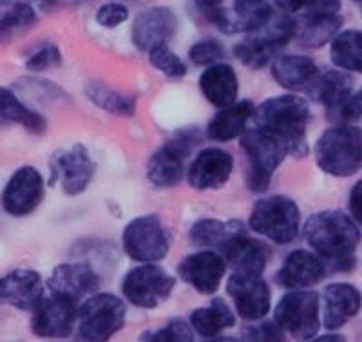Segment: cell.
Instances as JSON below:
<instances>
[{
  "label": "cell",
  "instance_id": "1",
  "mask_svg": "<svg viewBox=\"0 0 362 342\" xmlns=\"http://www.w3.org/2000/svg\"><path fill=\"white\" fill-rule=\"evenodd\" d=\"M305 240L326 264V270L351 272L355 269L361 232L344 212L322 211L310 216L305 223Z\"/></svg>",
  "mask_w": 362,
  "mask_h": 342
},
{
  "label": "cell",
  "instance_id": "2",
  "mask_svg": "<svg viewBox=\"0 0 362 342\" xmlns=\"http://www.w3.org/2000/svg\"><path fill=\"white\" fill-rule=\"evenodd\" d=\"M255 127L263 129L288 148V154L306 156V129L310 124V107L306 100L297 95H283L268 98L255 107Z\"/></svg>",
  "mask_w": 362,
  "mask_h": 342
},
{
  "label": "cell",
  "instance_id": "3",
  "mask_svg": "<svg viewBox=\"0 0 362 342\" xmlns=\"http://www.w3.org/2000/svg\"><path fill=\"white\" fill-rule=\"evenodd\" d=\"M315 161L329 176L348 177L362 169V131L337 125L321 134L315 143Z\"/></svg>",
  "mask_w": 362,
  "mask_h": 342
},
{
  "label": "cell",
  "instance_id": "4",
  "mask_svg": "<svg viewBox=\"0 0 362 342\" xmlns=\"http://www.w3.org/2000/svg\"><path fill=\"white\" fill-rule=\"evenodd\" d=\"M300 211L286 196H270L255 203L250 212V228L277 244L292 243L299 234Z\"/></svg>",
  "mask_w": 362,
  "mask_h": 342
},
{
  "label": "cell",
  "instance_id": "5",
  "mask_svg": "<svg viewBox=\"0 0 362 342\" xmlns=\"http://www.w3.org/2000/svg\"><path fill=\"white\" fill-rule=\"evenodd\" d=\"M241 147L248 160L247 183L254 192H264L272 182L277 167L284 161L288 148L283 141L264 132L263 129H248L241 136Z\"/></svg>",
  "mask_w": 362,
  "mask_h": 342
},
{
  "label": "cell",
  "instance_id": "6",
  "mask_svg": "<svg viewBox=\"0 0 362 342\" xmlns=\"http://www.w3.org/2000/svg\"><path fill=\"white\" fill-rule=\"evenodd\" d=\"M296 37V20L286 13L274 17L261 31L234 46V57L252 69H261L279 57V51Z\"/></svg>",
  "mask_w": 362,
  "mask_h": 342
},
{
  "label": "cell",
  "instance_id": "7",
  "mask_svg": "<svg viewBox=\"0 0 362 342\" xmlns=\"http://www.w3.org/2000/svg\"><path fill=\"white\" fill-rule=\"evenodd\" d=\"M125 324V305L111 293L89 297L78 312V331L87 342H107Z\"/></svg>",
  "mask_w": 362,
  "mask_h": 342
},
{
  "label": "cell",
  "instance_id": "8",
  "mask_svg": "<svg viewBox=\"0 0 362 342\" xmlns=\"http://www.w3.org/2000/svg\"><path fill=\"white\" fill-rule=\"evenodd\" d=\"M341 0H313L296 20V40L303 47L319 49L334 40L342 28Z\"/></svg>",
  "mask_w": 362,
  "mask_h": 342
},
{
  "label": "cell",
  "instance_id": "9",
  "mask_svg": "<svg viewBox=\"0 0 362 342\" xmlns=\"http://www.w3.org/2000/svg\"><path fill=\"white\" fill-rule=\"evenodd\" d=\"M124 250L132 261L138 263H156L169 254V234L154 214L140 216L127 223L122 234Z\"/></svg>",
  "mask_w": 362,
  "mask_h": 342
},
{
  "label": "cell",
  "instance_id": "10",
  "mask_svg": "<svg viewBox=\"0 0 362 342\" xmlns=\"http://www.w3.org/2000/svg\"><path fill=\"white\" fill-rule=\"evenodd\" d=\"M176 281L169 272L154 263H144L132 269L122 281V292L131 305L153 309L167 301Z\"/></svg>",
  "mask_w": 362,
  "mask_h": 342
},
{
  "label": "cell",
  "instance_id": "11",
  "mask_svg": "<svg viewBox=\"0 0 362 342\" xmlns=\"http://www.w3.org/2000/svg\"><path fill=\"white\" fill-rule=\"evenodd\" d=\"M276 322L296 341H310L319 331V295L293 290L277 302Z\"/></svg>",
  "mask_w": 362,
  "mask_h": 342
},
{
  "label": "cell",
  "instance_id": "12",
  "mask_svg": "<svg viewBox=\"0 0 362 342\" xmlns=\"http://www.w3.org/2000/svg\"><path fill=\"white\" fill-rule=\"evenodd\" d=\"M198 141V134L183 131L177 132L173 140H169L161 148H158L147 161V179L154 187L170 189L176 187L183 177V163L189 156L192 147Z\"/></svg>",
  "mask_w": 362,
  "mask_h": 342
},
{
  "label": "cell",
  "instance_id": "13",
  "mask_svg": "<svg viewBox=\"0 0 362 342\" xmlns=\"http://www.w3.org/2000/svg\"><path fill=\"white\" fill-rule=\"evenodd\" d=\"M78 302L69 297L51 293L42 297L31 317V330L37 337L66 338L73 334L74 322L78 321Z\"/></svg>",
  "mask_w": 362,
  "mask_h": 342
},
{
  "label": "cell",
  "instance_id": "14",
  "mask_svg": "<svg viewBox=\"0 0 362 342\" xmlns=\"http://www.w3.org/2000/svg\"><path fill=\"white\" fill-rule=\"evenodd\" d=\"M49 167L51 183H58L67 196H78L86 192L95 177V163L90 160L89 151L82 143L54 154Z\"/></svg>",
  "mask_w": 362,
  "mask_h": 342
},
{
  "label": "cell",
  "instance_id": "15",
  "mask_svg": "<svg viewBox=\"0 0 362 342\" xmlns=\"http://www.w3.org/2000/svg\"><path fill=\"white\" fill-rule=\"evenodd\" d=\"M44 199V177L35 167H21L13 172L2 192V208L13 218L33 214Z\"/></svg>",
  "mask_w": 362,
  "mask_h": 342
},
{
  "label": "cell",
  "instance_id": "16",
  "mask_svg": "<svg viewBox=\"0 0 362 342\" xmlns=\"http://www.w3.org/2000/svg\"><path fill=\"white\" fill-rule=\"evenodd\" d=\"M274 18L268 0H234V8H219L206 20L226 35L257 33Z\"/></svg>",
  "mask_w": 362,
  "mask_h": 342
},
{
  "label": "cell",
  "instance_id": "17",
  "mask_svg": "<svg viewBox=\"0 0 362 342\" xmlns=\"http://www.w3.org/2000/svg\"><path fill=\"white\" fill-rule=\"evenodd\" d=\"M226 292L232 297L239 317L259 321L270 312V288L261 276L232 273L226 281Z\"/></svg>",
  "mask_w": 362,
  "mask_h": 342
},
{
  "label": "cell",
  "instance_id": "18",
  "mask_svg": "<svg viewBox=\"0 0 362 342\" xmlns=\"http://www.w3.org/2000/svg\"><path fill=\"white\" fill-rule=\"evenodd\" d=\"M177 273L196 292L210 295L218 292L221 286V281L226 273V261L218 252H196L177 264Z\"/></svg>",
  "mask_w": 362,
  "mask_h": 342
},
{
  "label": "cell",
  "instance_id": "19",
  "mask_svg": "<svg viewBox=\"0 0 362 342\" xmlns=\"http://www.w3.org/2000/svg\"><path fill=\"white\" fill-rule=\"evenodd\" d=\"M234 170V158L225 148H203L189 169V183L196 190H218L228 183Z\"/></svg>",
  "mask_w": 362,
  "mask_h": 342
},
{
  "label": "cell",
  "instance_id": "20",
  "mask_svg": "<svg viewBox=\"0 0 362 342\" xmlns=\"http://www.w3.org/2000/svg\"><path fill=\"white\" fill-rule=\"evenodd\" d=\"M177 18L173 9L156 6L141 11L132 25V42L141 51H151L158 46H167L174 37Z\"/></svg>",
  "mask_w": 362,
  "mask_h": 342
},
{
  "label": "cell",
  "instance_id": "21",
  "mask_svg": "<svg viewBox=\"0 0 362 342\" xmlns=\"http://www.w3.org/2000/svg\"><path fill=\"white\" fill-rule=\"evenodd\" d=\"M100 286V277L86 263H64L58 264L47 281L51 293L69 297L80 302L83 297L93 295Z\"/></svg>",
  "mask_w": 362,
  "mask_h": 342
},
{
  "label": "cell",
  "instance_id": "22",
  "mask_svg": "<svg viewBox=\"0 0 362 342\" xmlns=\"http://www.w3.org/2000/svg\"><path fill=\"white\" fill-rule=\"evenodd\" d=\"M219 250L226 264L232 266L234 273H245V276H263L268 257H270L267 244L252 240L247 232L228 240Z\"/></svg>",
  "mask_w": 362,
  "mask_h": 342
},
{
  "label": "cell",
  "instance_id": "23",
  "mask_svg": "<svg viewBox=\"0 0 362 342\" xmlns=\"http://www.w3.org/2000/svg\"><path fill=\"white\" fill-rule=\"evenodd\" d=\"M42 279L35 270L17 269L0 277V306L17 309H35L42 299Z\"/></svg>",
  "mask_w": 362,
  "mask_h": 342
},
{
  "label": "cell",
  "instance_id": "24",
  "mask_svg": "<svg viewBox=\"0 0 362 342\" xmlns=\"http://www.w3.org/2000/svg\"><path fill=\"white\" fill-rule=\"evenodd\" d=\"M326 276V264L313 252L293 250L277 270V285L290 290L310 288Z\"/></svg>",
  "mask_w": 362,
  "mask_h": 342
},
{
  "label": "cell",
  "instance_id": "25",
  "mask_svg": "<svg viewBox=\"0 0 362 342\" xmlns=\"http://www.w3.org/2000/svg\"><path fill=\"white\" fill-rule=\"evenodd\" d=\"M310 98L325 105L334 116L354 96V80L342 71L326 69L319 73L306 89Z\"/></svg>",
  "mask_w": 362,
  "mask_h": 342
},
{
  "label": "cell",
  "instance_id": "26",
  "mask_svg": "<svg viewBox=\"0 0 362 342\" xmlns=\"http://www.w3.org/2000/svg\"><path fill=\"white\" fill-rule=\"evenodd\" d=\"M325 326L328 330H339L358 314L362 295L354 285L334 283L325 288Z\"/></svg>",
  "mask_w": 362,
  "mask_h": 342
},
{
  "label": "cell",
  "instance_id": "27",
  "mask_svg": "<svg viewBox=\"0 0 362 342\" xmlns=\"http://www.w3.org/2000/svg\"><path fill=\"white\" fill-rule=\"evenodd\" d=\"M202 93L212 105L223 109L235 103L239 93V80L234 67L228 64H214L203 71L199 78Z\"/></svg>",
  "mask_w": 362,
  "mask_h": 342
},
{
  "label": "cell",
  "instance_id": "28",
  "mask_svg": "<svg viewBox=\"0 0 362 342\" xmlns=\"http://www.w3.org/2000/svg\"><path fill=\"white\" fill-rule=\"evenodd\" d=\"M319 69L305 54H279L272 64V76L288 91H306Z\"/></svg>",
  "mask_w": 362,
  "mask_h": 342
},
{
  "label": "cell",
  "instance_id": "29",
  "mask_svg": "<svg viewBox=\"0 0 362 342\" xmlns=\"http://www.w3.org/2000/svg\"><path fill=\"white\" fill-rule=\"evenodd\" d=\"M254 103L235 102L228 107H223L218 114L206 125V134L214 141H232L235 138L243 136L247 132V124L254 118Z\"/></svg>",
  "mask_w": 362,
  "mask_h": 342
},
{
  "label": "cell",
  "instance_id": "30",
  "mask_svg": "<svg viewBox=\"0 0 362 342\" xmlns=\"http://www.w3.org/2000/svg\"><path fill=\"white\" fill-rule=\"evenodd\" d=\"M11 124L22 125L25 131L33 134H42L47 127L44 116L38 114L37 111H31L13 91L0 87V127Z\"/></svg>",
  "mask_w": 362,
  "mask_h": 342
},
{
  "label": "cell",
  "instance_id": "31",
  "mask_svg": "<svg viewBox=\"0 0 362 342\" xmlns=\"http://www.w3.org/2000/svg\"><path fill=\"white\" fill-rule=\"evenodd\" d=\"M245 234L243 223L238 219L221 221V219H199L190 228V241L199 247L221 248L228 240Z\"/></svg>",
  "mask_w": 362,
  "mask_h": 342
},
{
  "label": "cell",
  "instance_id": "32",
  "mask_svg": "<svg viewBox=\"0 0 362 342\" xmlns=\"http://www.w3.org/2000/svg\"><path fill=\"white\" fill-rule=\"evenodd\" d=\"M235 324V315L223 299L210 301L205 308H198L190 314V326L203 337H216L221 330Z\"/></svg>",
  "mask_w": 362,
  "mask_h": 342
},
{
  "label": "cell",
  "instance_id": "33",
  "mask_svg": "<svg viewBox=\"0 0 362 342\" xmlns=\"http://www.w3.org/2000/svg\"><path fill=\"white\" fill-rule=\"evenodd\" d=\"M332 62L344 71L362 74V31L346 29L332 40Z\"/></svg>",
  "mask_w": 362,
  "mask_h": 342
},
{
  "label": "cell",
  "instance_id": "34",
  "mask_svg": "<svg viewBox=\"0 0 362 342\" xmlns=\"http://www.w3.org/2000/svg\"><path fill=\"white\" fill-rule=\"evenodd\" d=\"M86 95L95 105H98L103 111L112 112V114L132 116L136 111V100L132 96L115 91L111 87L102 86V83H90V86H87Z\"/></svg>",
  "mask_w": 362,
  "mask_h": 342
},
{
  "label": "cell",
  "instance_id": "35",
  "mask_svg": "<svg viewBox=\"0 0 362 342\" xmlns=\"http://www.w3.org/2000/svg\"><path fill=\"white\" fill-rule=\"evenodd\" d=\"M148 62L170 78H181L187 74L185 62L169 46H158L148 51Z\"/></svg>",
  "mask_w": 362,
  "mask_h": 342
},
{
  "label": "cell",
  "instance_id": "36",
  "mask_svg": "<svg viewBox=\"0 0 362 342\" xmlns=\"http://www.w3.org/2000/svg\"><path fill=\"white\" fill-rule=\"evenodd\" d=\"M138 342H194V337L189 324L180 319H174L158 330H147L141 334Z\"/></svg>",
  "mask_w": 362,
  "mask_h": 342
},
{
  "label": "cell",
  "instance_id": "37",
  "mask_svg": "<svg viewBox=\"0 0 362 342\" xmlns=\"http://www.w3.org/2000/svg\"><path fill=\"white\" fill-rule=\"evenodd\" d=\"M37 20V13L29 2H15L6 13L0 15V31L28 28Z\"/></svg>",
  "mask_w": 362,
  "mask_h": 342
},
{
  "label": "cell",
  "instance_id": "38",
  "mask_svg": "<svg viewBox=\"0 0 362 342\" xmlns=\"http://www.w3.org/2000/svg\"><path fill=\"white\" fill-rule=\"evenodd\" d=\"M225 57V47L218 40H202L189 49L190 62L196 66L210 67Z\"/></svg>",
  "mask_w": 362,
  "mask_h": 342
},
{
  "label": "cell",
  "instance_id": "39",
  "mask_svg": "<svg viewBox=\"0 0 362 342\" xmlns=\"http://www.w3.org/2000/svg\"><path fill=\"white\" fill-rule=\"evenodd\" d=\"M60 64H62V54H60L58 47L53 46V44H44L25 60V67L29 71H33V73L53 69V67H58Z\"/></svg>",
  "mask_w": 362,
  "mask_h": 342
},
{
  "label": "cell",
  "instance_id": "40",
  "mask_svg": "<svg viewBox=\"0 0 362 342\" xmlns=\"http://www.w3.org/2000/svg\"><path fill=\"white\" fill-rule=\"evenodd\" d=\"M127 20L129 9L122 2H107V4L100 6L98 11H96V22L107 29L118 28Z\"/></svg>",
  "mask_w": 362,
  "mask_h": 342
},
{
  "label": "cell",
  "instance_id": "41",
  "mask_svg": "<svg viewBox=\"0 0 362 342\" xmlns=\"http://www.w3.org/2000/svg\"><path fill=\"white\" fill-rule=\"evenodd\" d=\"M245 338L247 342H286L284 330L277 322H261L254 328H248Z\"/></svg>",
  "mask_w": 362,
  "mask_h": 342
},
{
  "label": "cell",
  "instance_id": "42",
  "mask_svg": "<svg viewBox=\"0 0 362 342\" xmlns=\"http://www.w3.org/2000/svg\"><path fill=\"white\" fill-rule=\"evenodd\" d=\"M362 116V89L361 91L355 93L348 102L342 105V109H339L334 116H332V120L337 122H351L355 118H361Z\"/></svg>",
  "mask_w": 362,
  "mask_h": 342
},
{
  "label": "cell",
  "instance_id": "43",
  "mask_svg": "<svg viewBox=\"0 0 362 342\" xmlns=\"http://www.w3.org/2000/svg\"><path fill=\"white\" fill-rule=\"evenodd\" d=\"M350 212L351 218L362 225V179L355 183L350 192Z\"/></svg>",
  "mask_w": 362,
  "mask_h": 342
},
{
  "label": "cell",
  "instance_id": "44",
  "mask_svg": "<svg viewBox=\"0 0 362 342\" xmlns=\"http://www.w3.org/2000/svg\"><path fill=\"white\" fill-rule=\"evenodd\" d=\"M274 2H276V6L281 11L290 15V13L305 11V9L312 4L313 0H274Z\"/></svg>",
  "mask_w": 362,
  "mask_h": 342
},
{
  "label": "cell",
  "instance_id": "45",
  "mask_svg": "<svg viewBox=\"0 0 362 342\" xmlns=\"http://www.w3.org/2000/svg\"><path fill=\"white\" fill-rule=\"evenodd\" d=\"M221 2L223 0H192V4L196 6V9L206 18H209L216 9L221 8Z\"/></svg>",
  "mask_w": 362,
  "mask_h": 342
},
{
  "label": "cell",
  "instance_id": "46",
  "mask_svg": "<svg viewBox=\"0 0 362 342\" xmlns=\"http://www.w3.org/2000/svg\"><path fill=\"white\" fill-rule=\"evenodd\" d=\"M37 4H40L42 8H49V6L57 4H78L80 0H33Z\"/></svg>",
  "mask_w": 362,
  "mask_h": 342
},
{
  "label": "cell",
  "instance_id": "47",
  "mask_svg": "<svg viewBox=\"0 0 362 342\" xmlns=\"http://www.w3.org/2000/svg\"><path fill=\"white\" fill-rule=\"evenodd\" d=\"M312 342H346V337L339 334H328V335H322V337H317L315 341Z\"/></svg>",
  "mask_w": 362,
  "mask_h": 342
},
{
  "label": "cell",
  "instance_id": "48",
  "mask_svg": "<svg viewBox=\"0 0 362 342\" xmlns=\"http://www.w3.org/2000/svg\"><path fill=\"white\" fill-rule=\"evenodd\" d=\"M210 342H239V341L234 337H219V338H214V341H210Z\"/></svg>",
  "mask_w": 362,
  "mask_h": 342
},
{
  "label": "cell",
  "instance_id": "49",
  "mask_svg": "<svg viewBox=\"0 0 362 342\" xmlns=\"http://www.w3.org/2000/svg\"><path fill=\"white\" fill-rule=\"evenodd\" d=\"M11 0H0V6H8Z\"/></svg>",
  "mask_w": 362,
  "mask_h": 342
},
{
  "label": "cell",
  "instance_id": "50",
  "mask_svg": "<svg viewBox=\"0 0 362 342\" xmlns=\"http://www.w3.org/2000/svg\"><path fill=\"white\" fill-rule=\"evenodd\" d=\"M357 2H361V6H362V0H357Z\"/></svg>",
  "mask_w": 362,
  "mask_h": 342
}]
</instances>
